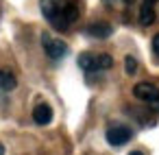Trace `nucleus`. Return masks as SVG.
I'll use <instances>...</instances> for the list:
<instances>
[{"instance_id":"f257e3e1","label":"nucleus","mask_w":159,"mask_h":155,"mask_svg":"<svg viewBox=\"0 0 159 155\" xmlns=\"http://www.w3.org/2000/svg\"><path fill=\"white\" fill-rule=\"evenodd\" d=\"M63 5H66V0H42V5H39L44 18L57 31H63V26H61V9H63Z\"/></svg>"},{"instance_id":"f03ea898","label":"nucleus","mask_w":159,"mask_h":155,"mask_svg":"<svg viewBox=\"0 0 159 155\" xmlns=\"http://www.w3.org/2000/svg\"><path fill=\"white\" fill-rule=\"evenodd\" d=\"M42 44H44V50H46V55H48L52 61H57V59L66 57V53H68V46H66V42H61V40H52L48 33H44V35H42Z\"/></svg>"},{"instance_id":"7ed1b4c3","label":"nucleus","mask_w":159,"mask_h":155,"mask_svg":"<svg viewBox=\"0 0 159 155\" xmlns=\"http://www.w3.org/2000/svg\"><path fill=\"white\" fill-rule=\"evenodd\" d=\"M131 138H133V131H131L129 127H124V124H113V127L107 129V142H109L111 146H122V144H126Z\"/></svg>"},{"instance_id":"20e7f679","label":"nucleus","mask_w":159,"mask_h":155,"mask_svg":"<svg viewBox=\"0 0 159 155\" xmlns=\"http://www.w3.org/2000/svg\"><path fill=\"white\" fill-rule=\"evenodd\" d=\"M133 94H135V98H139V101H144V103H150L152 98L159 96V87L152 85V83H137V85L133 87Z\"/></svg>"},{"instance_id":"39448f33","label":"nucleus","mask_w":159,"mask_h":155,"mask_svg":"<svg viewBox=\"0 0 159 155\" xmlns=\"http://www.w3.org/2000/svg\"><path fill=\"white\" fill-rule=\"evenodd\" d=\"M33 120H35L37 124H48V122L52 120V109H50V105H46V103L35 105V109H33Z\"/></svg>"},{"instance_id":"423d86ee","label":"nucleus","mask_w":159,"mask_h":155,"mask_svg":"<svg viewBox=\"0 0 159 155\" xmlns=\"http://www.w3.org/2000/svg\"><path fill=\"white\" fill-rule=\"evenodd\" d=\"M87 33H89L92 37L105 40V37H109V35L113 33V29H111V24H107V22H94V24L87 26Z\"/></svg>"},{"instance_id":"0eeeda50","label":"nucleus","mask_w":159,"mask_h":155,"mask_svg":"<svg viewBox=\"0 0 159 155\" xmlns=\"http://www.w3.org/2000/svg\"><path fill=\"white\" fill-rule=\"evenodd\" d=\"M155 9H152V5H142V9H139V24L142 26H150L152 22H155Z\"/></svg>"},{"instance_id":"6e6552de","label":"nucleus","mask_w":159,"mask_h":155,"mask_svg":"<svg viewBox=\"0 0 159 155\" xmlns=\"http://www.w3.org/2000/svg\"><path fill=\"white\" fill-rule=\"evenodd\" d=\"M16 85H18V81H16V77H13L11 72L0 70V92H9V90H13Z\"/></svg>"},{"instance_id":"1a4fd4ad","label":"nucleus","mask_w":159,"mask_h":155,"mask_svg":"<svg viewBox=\"0 0 159 155\" xmlns=\"http://www.w3.org/2000/svg\"><path fill=\"white\" fill-rule=\"evenodd\" d=\"M79 66L87 72H96V55L92 53H81L79 55Z\"/></svg>"},{"instance_id":"9d476101","label":"nucleus","mask_w":159,"mask_h":155,"mask_svg":"<svg viewBox=\"0 0 159 155\" xmlns=\"http://www.w3.org/2000/svg\"><path fill=\"white\" fill-rule=\"evenodd\" d=\"M113 66V57L102 53V55H96V70H109Z\"/></svg>"},{"instance_id":"9b49d317","label":"nucleus","mask_w":159,"mask_h":155,"mask_svg":"<svg viewBox=\"0 0 159 155\" xmlns=\"http://www.w3.org/2000/svg\"><path fill=\"white\" fill-rule=\"evenodd\" d=\"M124 68H126V74H135L137 72V61H135V57H126L124 59Z\"/></svg>"},{"instance_id":"f8f14e48","label":"nucleus","mask_w":159,"mask_h":155,"mask_svg":"<svg viewBox=\"0 0 159 155\" xmlns=\"http://www.w3.org/2000/svg\"><path fill=\"white\" fill-rule=\"evenodd\" d=\"M152 50H155V55L159 57V33L152 37Z\"/></svg>"},{"instance_id":"ddd939ff","label":"nucleus","mask_w":159,"mask_h":155,"mask_svg":"<svg viewBox=\"0 0 159 155\" xmlns=\"http://www.w3.org/2000/svg\"><path fill=\"white\" fill-rule=\"evenodd\" d=\"M148 105H150V109H152V111H157V114H159V96H157V98H152Z\"/></svg>"},{"instance_id":"4468645a","label":"nucleus","mask_w":159,"mask_h":155,"mask_svg":"<svg viewBox=\"0 0 159 155\" xmlns=\"http://www.w3.org/2000/svg\"><path fill=\"white\" fill-rule=\"evenodd\" d=\"M155 2H159V0H144V5H155Z\"/></svg>"},{"instance_id":"2eb2a0df","label":"nucleus","mask_w":159,"mask_h":155,"mask_svg":"<svg viewBox=\"0 0 159 155\" xmlns=\"http://www.w3.org/2000/svg\"><path fill=\"white\" fill-rule=\"evenodd\" d=\"M129 155H144L142 151H133V153H129Z\"/></svg>"},{"instance_id":"dca6fc26","label":"nucleus","mask_w":159,"mask_h":155,"mask_svg":"<svg viewBox=\"0 0 159 155\" xmlns=\"http://www.w3.org/2000/svg\"><path fill=\"white\" fill-rule=\"evenodd\" d=\"M0 155H5V146L2 144H0Z\"/></svg>"},{"instance_id":"f3484780","label":"nucleus","mask_w":159,"mask_h":155,"mask_svg":"<svg viewBox=\"0 0 159 155\" xmlns=\"http://www.w3.org/2000/svg\"><path fill=\"white\" fill-rule=\"evenodd\" d=\"M122 2H124V5H131V2H133V0H122Z\"/></svg>"}]
</instances>
